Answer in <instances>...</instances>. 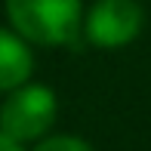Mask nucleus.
<instances>
[{
    "instance_id": "7ed1b4c3",
    "label": "nucleus",
    "mask_w": 151,
    "mask_h": 151,
    "mask_svg": "<svg viewBox=\"0 0 151 151\" xmlns=\"http://www.w3.org/2000/svg\"><path fill=\"white\" fill-rule=\"evenodd\" d=\"M145 9L139 0H96L83 19V34L93 46L120 50L142 34Z\"/></svg>"
},
{
    "instance_id": "423d86ee",
    "label": "nucleus",
    "mask_w": 151,
    "mask_h": 151,
    "mask_svg": "<svg viewBox=\"0 0 151 151\" xmlns=\"http://www.w3.org/2000/svg\"><path fill=\"white\" fill-rule=\"evenodd\" d=\"M0 151H25V148L19 145V142H12L9 136H3V133H0Z\"/></svg>"
},
{
    "instance_id": "f03ea898",
    "label": "nucleus",
    "mask_w": 151,
    "mask_h": 151,
    "mask_svg": "<svg viewBox=\"0 0 151 151\" xmlns=\"http://www.w3.org/2000/svg\"><path fill=\"white\" fill-rule=\"evenodd\" d=\"M59 117V99L50 86L43 83H25L6 96L0 105V133L9 136L12 142H40L52 129Z\"/></svg>"
},
{
    "instance_id": "39448f33",
    "label": "nucleus",
    "mask_w": 151,
    "mask_h": 151,
    "mask_svg": "<svg viewBox=\"0 0 151 151\" xmlns=\"http://www.w3.org/2000/svg\"><path fill=\"white\" fill-rule=\"evenodd\" d=\"M34 151H96L86 139H80V136H71V133H52L46 136V139H40Z\"/></svg>"
},
{
    "instance_id": "f257e3e1",
    "label": "nucleus",
    "mask_w": 151,
    "mask_h": 151,
    "mask_svg": "<svg viewBox=\"0 0 151 151\" xmlns=\"http://www.w3.org/2000/svg\"><path fill=\"white\" fill-rule=\"evenodd\" d=\"M6 19L34 46H68L83 31V0H6Z\"/></svg>"
},
{
    "instance_id": "20e7f679",
    "label": "nucleus",
    "mask_w": 151,
    "mask_h": 151,
    "mask_svg": "<svg viewBox=\"0 0 151 151\" xmlns=\"http://www.w3.org/2000/svg\"><path fill=\"white\" fill-rule=\"evenodd\" d=\"M34 74L31 43L12 28H0V93L25 86Z\"/></svg>"
}]
</instances>
